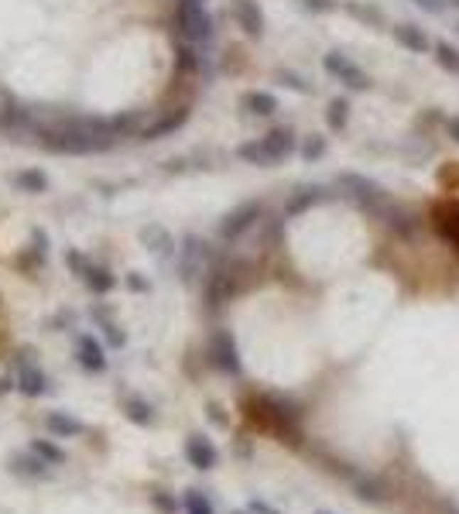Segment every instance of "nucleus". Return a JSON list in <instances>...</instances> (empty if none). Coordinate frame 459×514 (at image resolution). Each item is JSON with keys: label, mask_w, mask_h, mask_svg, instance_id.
Returning <instances> with one entry per match:
<instances>
[{"label": "nucleus", "mask_w": 459, "mask_h": 514, "mask_svg": "<svg viewBox=\"0 0 459 514\" xmlns=\"http://www.w3.org/2000/svg\"><path fill=\"white\" fill-rule=\"evenodd\" d=\"M175 28L182 41L206 48L216 38V21L206 11V0H175Z\"/></svg>", "instance_id": "obj_1"}, {"label": "nucleus", "mask_w": 459, "mask_h": 514, "mask_svg": "<svg viewBox=\"0 0 459 514\" xmlns=\"http://www.w3.org/2000/svg\"><path fill=\"white\" fill-rule=\"evenodd\" d=\"M210 244L199 237V234H185V237L178 240V257H175V271L182 281H195L199 275H206V268H210Z\"/></svg>", "instance_id": "obj_2"}, {"label": "nucleus", "mask_w": 459, "mask_h": 514, "mask_svg": "<svg viewBox=\"0 0 459 514\" xmlns=\"http://www.w3.org/2000/svg\"><path fill=\"white\" fill-rule=\"evenodd\" d=\"M336 185L343 189L346 196H353L360 206H367V209H387L384 202H387V192H384V185H377V182H370V178L357 175V172H343V175L336 178Z\"/></svg>", "instance_id": "obj_3"}, {"label": "nucleus", "mask_w": 459, "mask_h": 514, "mask_svg": "<svg viewBox=\"0 0 459 514\" xmlns=\"http://www.w3.org/2000/svg\"><path fill=\"white\" fill-rule=\"evenodd\" d=\"M264 213V206H261V199H247V202H240L237 209H230L227 217L220 219V240H237L244 237L250 226L261 219Z\"/></svg>", "instance_id": "obj_4"}, {"label": "nucleus", "mask_w": 459, "mask_h": 514, "mask_svg": "<svg viewBox=\"0 0 459 514\" xmlns=\"http://www.w3.org/2000/svg\"><path fill=\"white\" fill-rule=\"evenodd\" d=\"M18 363V391L24 398H45V395H52V381H48V374L41 371L35 360H28V356H18L14 360Z\"/></svg>", "instance_id": "obj_5"}, {"label": "nucleus", "mask_w": 459, "mask_h": 514, "mask_svg": "<svg viewBox=\"0 0 459 514\" xmlns=\"http://www.w3.org/2000/svg\"><path fill=\"white\" fill-rule=\"evenodd\" d=\"M210 363L216 371H223V374H240V354H237V339L230 337L227 329H220V333H212L210 339Z\"/></svg>", "instance_id": "obj_6"}, {"label": "nucleus", "mask_w": 459, "mask_h": 514, "mask_svg": "<svg viewBox=\"0 0 459 514\" xmlns=\"http://www.w3.org/2000/svg\"><path fill=\"white\" fill-rule=\"evenodd\" d=\"M323 65H325V72H329V76H336L340 82H346L350 89H370L367 72L360 69V65H353L343 52H329V55L323 59Z\"/></svg>", "instance_id": "obj_7"}, {"label": "nucleus", "mask_w": 459, "mask_h": 514, "mask_svg": "<svg viewBox=\"0 0 459 514\" xmlns=\"http://www.w3.org/2000/svg\"><path fill=\"white\" fill-rule=\"evenodd\" d=\"M141 244H144V251H151L161 264H168V261L178 257V244H175V237L161 223H148V226L141 230Z\"/></svg>", "instance_id": "obj_8"}, {"label": "nucleus", "mask_w": 459, "mask_h": 514, "mask_svg": "<svg viewBox=\"0 0 459 514\" xmlns=\"http://www.w3.org/2000/svg\"><path fill=\"white\" fill-rule=\"evenodd\" d=\"M11 474L21 476V480H52V463L41 459L35 449H24V453H14L11 456Z\"/></svg>", "instance_id": "obj_9"}, {"label": "nucleus", "mask_w": 459, "mask_h": 514, "mask_svg": "<svg viewBox=\"0 0 459 514\" xmlns=\"http://www.w3.org/2000/svg\"><path fill=\"white\" fill-rule=\"evenodd\" d=\"M76 360H79V367L90 371V374H103L107 371V350H103V343L93 333H79L76 337Z\"/></svg>", "instance_id": "obj_10"}, {"label": "nucleus", "mask_w": 459, "mask_h": 514, "mask_svg": "<svg viewBox=\"0 0 459 514\" xmlns=\"http://www.w3.org/2000/svg\"><path fill=\"white\" fill-rule=\"evenodd\" d=\"M261 148H264V155H268V165H278V161H285L295 155V131L291 127H274L268 131L264 138H261Z\"/></svg>", "instance_id": "obj_11"}, {"label": "nucleus", "mask_w": 459, "mask_h": 514, "mask_svg": "<svg viewBox=\"0 0 459 514\" xmlns=\"http://www.w3.org/2000/svg\"><path fill=\"white\" fill-rule=\"evenodd\" d=\"M230 14H233V21L247 31L250 38H261V35H264V11L257 7V0H233V4H230Z\"/></svg>", "instance_id": "obj_12"}, {"label": "nucleus", "mask_w": 459, "mask_h": 514, "mask_svg": "<svg viewBox=\"0 0 459 514\" xmlns=\"http://www.w3.org/2000/svg\"><path fill=\"white\" fill-rule=\"evenodd\" d=\"M185 459H189V466H195V470H212V466L220 463V453H216V446H212L202 432H192L189 439H185Z\"/></svg>", "instance_id": "obj_13"}, {"label": "nucleus", "mask_w": 459, "mask_h": 514, "mask_svg": "<svg viewBox=\"0 0 459 514\" xmlns=\"http://www.w3.org/2000/svg\"><path fill=\"white\" fill-rule=\"evenodd\" d=\"M11 185L18 192H24V196H45L52 189V178L45 175L41 168H21V172L11 175Z\"/></svg>", "instance_id": "obj_14"}, {"label": "nucleus", "mask_w": 459, "mask_h": 514, "mask_svg": "<svg viewBox=\"0 0 459 514\" xmlns=\"http://www.w3.org/2000/svg\"><path fill=\"white\" fill-rule=\"evenodd\" d=\"M45 429L55 439H79V435H86V425L76 415H69V412H48L45 415Z\"/></svg>", "instance_id": "obj_15"}, {"label": "nucleus", "mask_w": 459, "mask_h": 514, "mask_svg": "<svg viewBox=\"0 0 459 514\" xmlns=\"http://www.w3.org/2000/svg\"><path fill=\"white\" fill-rule=\"evenodd\" d=\"M325 199H329V192H325L323 185H306V189H298L295 196L288 199L285 217H298V213H306V209L319 206V202H325Z\"/></svg>", "instance_id": "obj_16"}, {"label": "nucleus", "mask_w": 459, "mask_h": 514, "mask_svg": "<svg viewBox=\"0 0 459 514\" xmlns=\"http://www.w3.org/2000/svg\"><path fill=\"white\" fill-rule=\"evenodd\" d=\"M79 281H82L93 295H110V292L117 288V278L110 275L103 264H93V261L86 264V271H82V278H79Z\"/></svg>", "instance_id": "obj_17"}, {"label": "nucleus", "mask_w": 459, "mask_h": 514, "mask_svg": "<svg viewBox=\"0 0 459 514\" xmlns=\"http://www.w3.org/2000/svg\"><path fill=\"white\" fill-rule=\"evenodd\" d=\"M124 415H127V422H134V425H141V429H151L154 422H158V412H154L151 401H144V398H124Z\"/></svg>", "instance_id": "obj_18"}, {"label": "nucleus", "mask_w": 459, "mask_h": 514, "mask_svg": "<svg viewBox=\"0 0 459 514\" xmlns=\"http://www.w3.org/2000/svg\"><path fill=\"white\" fill-rule=\"evenodd\" d=\"M90 316H93V322L103 329V337H107V343H110V346H117V350H120V346L127 343V333H124V329L114 322V316H110V309H107V305H93V309H90Z\"/></svg>", "instance_id": "obj_19"}, {"label": "nucleus", "mask_w": 459, "mask_h": 514, "mask_svg": "<svg viewBox=\"0 0 459 514\" xmlns=\"http://www.w3.org/2000/svg\"><path fill=\"white\" fill-rule=\"evenodd\" d=\"M185 120H189V106H182L178 114H168V117H161L158 124H151V127L137 131V138L141 141H158V138H165V134H172V131H178Z\"/></svg>", "instance_id": "obj_20"}, {"label": "nucleus", "mask_w": 459, "mask_h": 514, "mask_svg": "<svg viewBox=\"0 0 459 514\" xmlns=\"http://www.w3.org/2000/svg\"><path fill=\"white\" fill-rule=\"evenodd\" d=\"M394 38L401 41L404 48H411V52H428V48H436L418 24H408V21H401V24L394 28Z\"/></svg>", "instance_id": "obj_21"}, {"label": "nucleus", "mask_w": 459, "mask_h": 514, "mask_svg": "<svg viewBox=\"0 0 459 514\" xmlns=\"http://www.w3.org/2000/svg\"><path fill=\"white\" fill-rule=\"evenodd\" d=\"M244 110H250L254 117H271L274 110H278V99L271 97V93H264V89H250V93H244Z\"/></svg>", "instance_id": "obj_22"}, {"label": "nucleus", "mask_w": 459, "mask_h": 514, "mask_svg": "<svg viewBox=\"0 0 459 514\" xmlns=\"http://www.w3.org/2000/svg\"><path fill=\"white\" fill-rule=\"evenodd\" d=\"M48 247H52L48 230H45V226H35V230H31V244H28V261H21V264H24V268H28V264H45Z\"/></svg>", "instance_id": "obj_23"}, {"label": "nucleus", "mask_w": 459, "mask_h": 514, "mask_svg": "<svg viewBox=\"0 0 459 514\" xmlns=\"http://www.w3.org/2000/svg\"><path fill=\"white\" fill-rule=\"evenodd\" d=\"M28 449H35V453H38L41 459H48L52 466H62V463L69 459V456H65V449H62V446H55L52 439H31V442H28Z\"/></svg>", "instance_id": "obj_24"}, {"label": "nucleus", "mask_w": 459, "mask_h": 514, "mask_svg": "<svg viewBox=\"0 0 459 514\" xmlns=\"http://www.w3.org/2000/svg\"><path fill=\"white\" fill-rule=\"evenodd\" d=\"M182 508H185V514H216L212 501L202 494V491H185V497H182Z\"/></svg>", "instance_id": "obj_25"}, {"label": "nucleus", "mask_w": 459, "mask_h": 514, "mask_svg": "<svg viewBox=\"0 0 459 514\" xmlns=\"http://www.w3.org/2000/svg\"><path fill=\"white\" fill-rule=\"evenodd\" d=\"M346 117H350V103H346L343 97H336L333 103H329V110H325V120H329V127H333V131H343Z\"/></svg>", "instance_id": "obj_26"}, {"label": "nucleus", "mask_w": 459, "mask_h": 514, "mask_svg": "<svg viewBox=\"0 0 459 514\" xmlns=\"http://www.w3.org/2000/svg\"><path fill=\"white\" fill-rule=\"evenodd\" d=\"M436 59H439L442 69H449V72H459V52L453 48V45L439 41V45H436Z\"/></svg>", "instance_id": "obj_27"}, {"label": "nucleus", "mask_w": 459, "mask_h": 514, "mask_svg": "<svg viewBox=\"0 0 459 514\" xmlns=\"http://www.w3.org/2000/svg\"><path fill=\"white\" fill-rule=\"evenodd\" d=\"M151 508L158 514H178V508H182V504H178L172 494H165V491H154V494H151Z\"/></svg>", "instance_id": "obj_28"}, {"label": "nucleus", "mask_w": 459, "mask_h": 514, "mask_svg": "<svg viewBox=\"0 0 459 514\" xmlns=\"http://www.w3.org/2000/svg\"><path fill=\"white\" fill-rule=\"evenodd\" d=\"M325 155V138H319V134H312V138H306V144H302V158L306 161H315Z\"/></svg>", "instance_id": "obj_29"}, {"label": "nucleus", "mask_w": 459, "mask_h": 514, "mask_svg": "<svg viewBox=\"0 0 459 514\" xmlns=\"http://www.w3.org/2000/svg\"><path fill=\"white\" fill-rule=\"evenodd\" d=\"M124 285H127L134 295H148V292H151V281L141 275V271H127V275H124Z\"/></svg>", "instance_id": "obj_30"}, {"label": "nucleus", "mask_w": 459, "mask_h": 514, "mask_svg": "<svg viewBox=\"0 0 459 514\" xmlns=\"http://www.w3.org/2000/svg\"><path fill=\"white\" fill-rule=\"evenodd\" d=\"M65 264H69V271H72L76 278H82V271H86V264H90V261L79 254V251H72V247H69V251H65Z\"/></svg>", "instance_id": "obj_31"}, {"label": "nucleus", "mask_w": 459, "mask_h": 514, "mask_svg": "<svg viewBox=\"0 0 459 514\" xmlns=\"http://www.w3.org/2000/svg\"><path fill=\"white\" fill-rule=\"evenodd\" d=\"M278 80H281V86L295 89V93H312V86H308V82H302L295 72H278Z\"/></svg>", "instance_id": "obj_32"}, {"label": "nucleus", "mask_w": 459, "mask_h": 514, "mask_svg": "<svg viewBox=\"0 0 459 514\" xmlns=\"http://www.w3.org/2000/svg\"><path fill=\"white\" fill-rule=\"evenodd\" d=\"M206 415H210V422H212V425H220V429H227V425H230V418L223 415V408H220L216 401H210V405H206Z\"/></svg>", "instance_id": "obj_33"}, {"label": "nucleus", "mask_w": 459, "mask_h": 514, "mask_svg": "<svg viewBox=\"0 0 459 514\" xmlns=\"http://www.w3.org/2000/svg\"><path fill=\"white\" fill-rule=\"evenodd\" d=\"M421 11H428V14H442L446 11V0H415Z\"/></svg>", "instance_id": "obj_34"}, {"label": "nucleus", "mask_w": 459, "mask_h": 514, "mask_svg": "<svg viewBox=\"0 0 459 514\" xmlns=\"http://www.w3.org/2000/svg\"><path fill=\"white\" fill-rule=\"evenodd\" d=\"M7 391H18V377H14V374L0 377V395H7Z\"/></svg>", "instance_id": "obj_35"}, {"label": "nucleus", "mask_w": 459, "mask_h": 514, "mask_svg": "<svg viewBox=\"0 0 459 514\" xmlns=\"http://www.w3.org/2000/svg\"><path fill=\"white\" fill-rule=\"evenodd\" d=\"M302 4H306L308 11H333V7H336L333 0H302Z\"/></svg>", "instance_id": "obj_36"}, {"label": "nucleus", "mask_w": 459, "mask_h": 514, "mask_svg": "<svg viewBox=\"0 0 459 514\" xmlns=\"http://www.w3.org/2000/svg\"><path fill=\"white\" fill-rule=\"evenodd\" d=\"M250 511L254 514H281V511H274L271 504H264V501H250Z\"/></svg>", "instance_id": "obj_37"}, {"label": "nucleus", "mask_w": 459, "mask_h": 514, "mask_svg": "<svg viewBox=\"0 0 459 514\" xmlns=\"http://www.w3.org/2000/svg\"><path fill=\"white\" fill-rule=\"evenodd\" d=\"M449 134H453V141L459 144V117H453L449 120Z\"/></svg>", "instance_id": "obj_38"}, {"label": "nucleus", "mask_w": 459, "mask_h": 514, "mask_svg": "<svg viewBox=\"0 0 459 514\" xmlns=\"http://www.w3.org/2000/svg\"><path fill=\"white\" fill-rule=\"evenodd\" d=\"M446 7H459V0H446Z\"/></svg>", "instance_id": "obj_39"}, {"label": "nucleus", "mask_w": 459, "mask_h": 514, "mask_svg": "<svg viewBox=\"0 0 459 514\" xmlns=\"http://www.w3.org/2000/svg\"><path fill=\"white\" fill-rule=\"evenodd\" d=\"M233 514H247V511H233Z\"/></svg>", "instance_id": "obj_40"}, {"label": "nucleus", "mask_w": 459, "mask_h": 514, "mask_svg": "<svg viewBox=\"0 0 459 514\" xmlns=\"http://www.w3.org/2000/svg\"><path fill=\"white\" fill-rule=\"evenodd\" d=\"M319 514H325V511H319Z\"/></svg>", "instance_id": "obj_41"}, {"label": "nucleus", "mask_w": 459, "mask_h": 514, "mask_svg": "<svg viewBox=\"0 0 459 514\" xmlns=\"http://www.w3.org/2000/svg\"><path fill=\"white\" fill-rule=\"evenodd\" d=\"M456 514H459V511H456Z\"/></svg>", "instance_id": "obj_42"}]
</instances>
